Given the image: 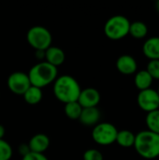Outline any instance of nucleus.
<instances>
[{
  "label": "nucleus",
  "instance_id": "obj_4",
  "mask_svg": "<svg viewBox=\"0 0 159 160\" xmlns=\"http://www.w3.org/2000/svg\"><path fill=\"white\" fill-rule=\"evenodd\" d=\"M130 21L124 15H113L104 24V34L111 40H120L129 35Z\"/></svg>",
  "mask_w": 159,
  "mask_h": 160
},
{
  "label": "nucleus",
  "instance_id": "obj_5",
  "mask_svg": "<svg viewBox=\"0 0 159 160\" xmlns=\"http://www.w3.org/2000/svg\"><path fill=\"white\" fill-rule=\"evenodd\" d=\"M26 40L36 51H46L52 45V33L41 25H35L29 28L26 34Z\"/></svg>",
  "mask_w": 159,
  "mask_h": 160
},
{
  "label": "nucleus",
  "instance_id": "obj_8",
  "mask_svg": "<svg viewBox=\"0 0 159 160\" xmlns=\"http://www.w3.org/2000/svg\"><path fill=\"white\" fill-rule=\"evenodd\" d=\"M137 104L145 112H151L159 109V97L157 90L149 88L140 91L137 96Z\"/></svg>",
  "mask_w": 159,
  "mask_h": 160
},
{
  "label": "nucleus",
  "instance_id": "obj_1",
  "mask_svg": "<svg viewBox=\"0 0 159 160\" xmlns=\"http://www.w3.org/2000/svg\"><path fill=\"white\" fill-rule=\"evenodd\" d=\"M81 91L80 83L71 75L58 76L53 82V95L56 99L64 104L77 101Z\"/></svg>",
  "mask_w": 159,
  "mask_h": 160
},
{
  "label": "nucleus",
  "instance_id": "obj_10",
  "mask_svg": "<svg viewBox=\"0 0 159 160\" xmlns=\"http://www.w3.org/2000/svg\"><path fill=\"white\" fill-rule=\"evenodd\" d=\"M116 68L123 75H133L138 70V63L132 55L123 54L116 60Z\"/></svg>",
  "mask_w": 159,
  "mask_h": 160
},
{
  "label": "nucleus",
  "instance_id": "obj_15",
  "mask_svg": "<svg viewBox=\"0 0 159 160\" xmlns=\"http://www.w3.org/2000/svg\"><path fill=\"white\" fill-rule=\"evenodd\" d=\"M153 82H154L153 78L146 71V69H142L135 73L134 83H135L136 88L139 91H143V90L151 88Z\"/></svg>",
  "mask_w": 159,
  "mask_h": 160
},
{
  "label": "nucleus",
  "instance_id": "obj_2",
  "mask_svg": "<svg viewBox=\"0 0 159 160\" xmlns=\"http://www.w3.org/2000/svg\"><path fill=\"white\" fill-rule=\"evenodd\" d=\"M137 154L144 159H155L159 157V135L148 129L136 134L134 146Z\"/></svg>",
  "mask_w": 159,
  "mask_h": 160
},
{
  "label": "nucleus",
  "instance_id": "obj_18",
  "mask_svg": "<svg viewBox=\"0 0 159 160\" xmlns=\"http://www.w3.org/2000/svg\"><path fill=\"white\" fill-rule=\"evenodd\" d=\"M24 101L29 104V105H37L38 104L42 98H43V93H42V89L33 86L31 85L26 92L22 95Z\"/></svg>",
  "mask_w": 159,
  "mask_h": 160
},
{
  "label": "nucleus",
  "instance_id": "obj_3",
  "mask_svg": "<svg viewBox=\"0 0 159 160\" xmlns=\"http://www.w3.org/2000/svg\"><path fill=\"white\" fill-rule=\"evenodd\" d=\"M27 74L31 85L42 89L54 82L58 77V68L46 61H41L34 65Z\"/></svg>",
  "mask_w": 159,
  "mask_h": 160
},
{
  "label": "nucleus",
  "instance_id": "obj_25",
  "mask_svg": "<svg viewBox=\"0 0 159 160\" xmlns=\"http://www.w3.org/2000/svg\"><path fill=\"white\" fill-rule=\"evenodd\" d=\"M18 152H19V154L22 156V158H23V157H25L26 155H28L31 151H30V148H29V146H28V143L27 144H24V143H22V144H21L20 146H19V148H18Z\"/></svg>",
  "mask_w": 159,
  "mask_h": 160
},
{
  "label": "nucleus",
  "instance_id": "obj_12",
  "mask_svg": "<svg viewBox=\"0 0 159 160\" xmlns=\"http://www.w3.org/2000/svg\"><path fill=\"white\" fill-rule=\"evenodd\" d=\"M28 146L31 152L44 154L50 146V139L46 134L37 133L30 139Z\"/></svg>",
  "mask_w": 159,
  "mask_h": 160
},
{
  "label": "nucleus",
  "instance_id": "obj_9",
  "mask_svg": "<svg viewBox=\"0 0 159 160\" xmlns=\"http://www.w3.org/2000/svg\"><path fill=\"white\" fill-rule=\"evenodd\" d=\"M100 99H101V96L97 89L93 87H87L82 89L77 101L82 106V108L84 109V108L97 107V105L100 102Z\"/></svg>",
  "mask_w": 159,
  "mask_h": 160
},
{
  "label": "nucleus",
  "instance_id": "obj_26",
  "mask_svg": "<svg viewBox=\"0 0 159 160\" xmlns=\"http://www.w3.org/2000/svg\"><path fill=\"white\" fill-rule=\"evenodd\" d=\"M5 134H6V129H5V128H4V126L0 124V140L4 139Z\"/></svg>",
  "mask_w": 159,
  "mask_h": 160
},
{
  "label": "nucleus",
  "instance_id": "obj_23",
  "mask_svg": "<svg viewBox=\"0 0 159 160\" xmlns=\"http://www.w3.org/2000/svg\"><path fill=\"white\" fill-rule=\"evenodd\" d=\"M83 160H104L103 155L97 149H88L83 153Z\"/></svg>",
  "mask_w": 159,
  "mask_h": 160
},
{
  "label": "nucleus",
  "instance_id": "obj_20",
  "mask_svg": "<svg viewBox=\"0 0 159 160\" xmlns=\"http://www.w3.org/2000/svg\"><path fill=\"white\" fill-rule=\"evenodd\" d=\"M145 123L148 130L159 135V109L147 113Z\"/></svg>",
  "mask_w": 159,
  "mask_h": 160
},
{
  "label": "nucleus",
  "instance_id": "obj_24",
  "mask_svg": "<svg viewBox=\"0 0 159 160\" xmlns=\"http://www.w3.org/2000/svg\"><path fill=\"white\" fill-rule=\"evenodd\" d=\"M22 160H49L44 154H37L34 152H30L25 157L22 158Z\"/></svg>",
  "mask_w": 159,
  "mask_h": 160
},
{
  "label": "nucleus",
  "instance_id": "obj_27",
  "mask_svg": "<svg viewBox=\"0 0 159 160\" xmlns=\"http://www.w3.org/2000/svg\"><path fill=\"white\" fill-rule=\"evenodd\" d=\"M156 8H157V10L159 12V0L156 3Z\"/></svg>",
  "mask_w": 159,
  "mask_h": 160
},
{
  "label": "nucleus",
  "instance_id": "obj_19",
  "mask_svg": "<svg viewBox=\"0 0 159 160\" xmlns=\"http://www.w3.org/2000/svg\"><path fill=\"white\" fill-rule=\"evenodd\" d=\"M82 111V108L79 104L78 101L67 103L65 104V107H64V112L66 116L71 120H79Z\"/></svg>",
  "mask_w": 159,
  "mask_h": 160
},
{
  "label": "nucleus",
  "instance_id": "obj_21",
  "mask_svg": "<svg viewBox=\"0 0 159 160\" xmlns=\"http://www.w3.org/2000/svg\"><path fill=\"white\" fill-rule=\"evenodd\" d=\"M13 155L11 145L4 139L0 140V160H10Z\"/></svg>",
  "mask_w": 159,
  "mask_h": 160
},
{
  "label": "nucleus",
  "instance_id": "obj_14",
  "mask_svg": "<svg viewBox=\"0 0 159 160\" xmlns=\"http://www.w3.org/2000/svg\"><path fill=\"white\" fill-rule=\"evenodd\" d=\"M142 53L149 60H159V37H151L144 41Z\"/></svg>",
  "mask_w": 159,
  "mask_h": 160
},
{
  "label": "nucleus",
  "instance_id": "obj_17",
  "mask_svg": "<svg viewBox=\"0 0 159 160\" xmlns=\"http://www.w3.org/2000/svg\"><path fill=\"white\" fill-rule=\"evenodd\" d=\"M148 34V26L144 22L134 21L130 22L129 35L135 39H143Z\"/></svg>",
  "mask_w": 159,
  "mask_h": 160
},
{
  "label": "nucleus",
  "instance_id": "obj_11",
  "mask_svg": "<svg viewBox=\"0 0 159 160\" xmlns=\"http://www.w3.org/2000/svg\"><path fill=\"white\" fill-rule=\"evenodd\" d=\"M101 118V112L97 107L94 108H84L82 111L79 121L82 125L85 127H95L97 126Z\"/></svg>",
  "mask_w": 159,
  "mask_h": 160
},
{
  "label": "nucleus",
  "instance_id": "obj_6",
  "mask_svg": "<svg viewBox=\"0 0 159 160\" xmlns=\"http://www.w3.org/2000/svg\"><path fill=\"white\" fill-rule=\"evenodd\" d=\"M117 128L109 122H99L93 128L92 139L101 146H109L115 142L117 137Z\"/></svg>",
  "mask_w": 159,
  "mask_h": 160
},
{
  "label": "nucleus",
  "instance_id": "obj_16",
  "mask_svg": "<svg viewBox=\"0 0 159 160\" xmlns=\"http://www.w3.org/2000/svg\"><path fill=\"white\" fill-rule=\"evenodd\" d=\"M136 134L127 129L118 130L115 142L123 148H130L134 146Z\"/></svg>",
  "mask_w": 159,
  "mask_h": 160
},
{
  "label": "nucleus",
  "instance_id": "obj_7",
  "mask_svg": "<svg viewBox=\"0 0 159 160\" xmlns=\"http://www.w3.org/2000/svg\"><path fill=\"white\" fill-rule=\"evenodd\" d=\"M7 84L10 92L18 96H22L31 86L28 74L22 71H15L11 73L7 78Z\"/></svg>",
  "mask_w": 159,
  "mask_h": 160
},
{
  "label": "nucleus",
  "instance_id": "obj_22",
  "mask_svg": "<svg viewBox=\"0 0 159 160\" xmlns=\"http://www.w3.org/2000/svg\"><path fill=\"white\" fill-rule=\"evenodd\" d=\"M146 71L153 80L159 81V60H150L146 67Z\"/></svg>",
  "mask_w": 159,
  "mask_h": 160
},
{
  "label": "nucleus",
  "instance_id": "obj_28",
  "mask_svg": "<svg viewBox=\"0 0 159 160\" xmlns=\"http://www.w3.org/2000/svg\"><path fill=\"white\" fill-rule=\"evenodd\" d=\"M157 94H158V97H159V85H158V88H157Z\"/></svg>",
  "mask_w": 159,
  "mask_h": 160
},
{
  "label": "nucleus",
  "instance_id": "obj_13",
  "mask_svg": "<svg viewBox=\"0 0 159 160\" xmlns=\"http://www.w3.org/2000/svg\"><path fill=\"white\" fill-rule=\"evenodd\" d=\"M66 60V54L65 52L57 47L52 45L45 51V60L47 63L51 64L52 66L58 68L59 66L63 65Z\"/></svg>",
  "mask_w": 159,
  "mask_h": 160
}]
</instances>
